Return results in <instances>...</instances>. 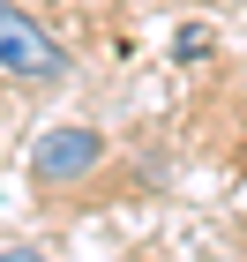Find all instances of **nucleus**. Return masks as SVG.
<instances>
[{
	"mask_svg": "<svg viewBox=\"0 0 247 262\" xmlns=\"http://www.w3.org/2000/svg\"><path fill=\"white\" fill-rule=\"evenodd\" d=\"M0 75H8V82H38V90L68 75L60 38H53L30 8H15V0H0Z\"/></svg>",
	"mask_w": 247,
	"mask_h": 262,
	"instance_id": "obj_1",
	"label": "nucleus"
},
{
	"mask_svg": "<svg viewBox=\"0 0 247 262\" xmlns=\"http://www.w3.org/2000/svg\"><path fill=\"white\" fill-rule=\"evenodd\" d=\"M98 165H105V135H98V127H45V135L30 142V172H38L45 187L90 180Z\"/></svg>",
	"mask_w": 247,
	"mask_h": 262,
	"instance_id": "obj_2",
	"label": "nucleus"
},
{
	"mask_svg": "<svg viewBox=\"0 0 247 262\" xmlns=\"http://www.w3.org/2000/svg\"><path fill=\"white\" fill-rule=\"evenodd\" d=\"M210 23H187V30H172V60H210Z\"/></svg>",
	"mask_w": 247,
	"mask_h": 262,
	"instance_id": "obj_3",
	"label": "nucleus"
},
{
	"mask_svg": "<svg viewBox=\"0 0 247 262\" xmlns=\"http://www.w3.org/2000/svg\"><path fill=\"white\" fill-rule=\"evenodd\" d=\"M0 262H45L38 247H0Z\"/></svg>",
	"mask_w": 247,
	"mask_h": 262,
	"instance_id": "obj_4",
	"label": "nucleus"
}]
</instances>
